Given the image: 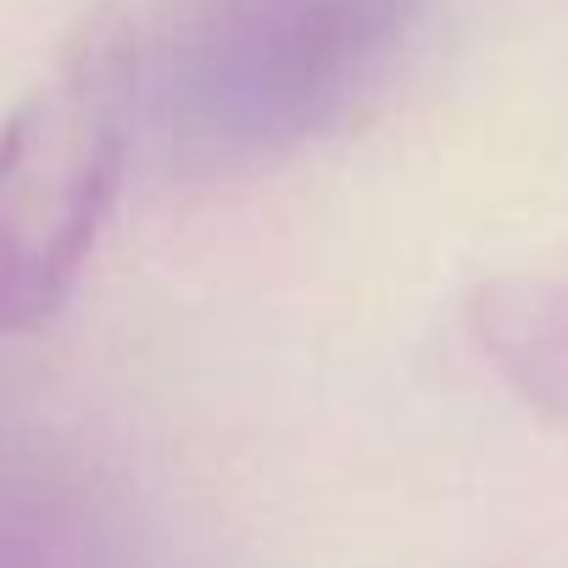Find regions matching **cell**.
<instances>
[{"instance_id": "obj_1", "label": "cell", "mask_w": 568, "mask_h": 568, "mask_svg": "<svg viewBox=\"0 0 568 568\" xmlns=\"http://www.w3.org/2000/svg\"><path fill=\"white\" fill-rule=\"evenodd\" d=\"M424 0H173L145 57L173 151L262 162L335 129L402 57Z\"/></svg>"}, {"instance_id": "obj_2", "label": "cell", "mask_w": 568, "mask_h": 568, "mask_svg": "<svg viewBox=\"0 0 568 568\" xmlns=\"http://www.w3.org/2000/svg\"><path fill=\"white\" fill-rule=\"evenodd\" d=\"M140 112L129 23H95L0 123V341L62 313L106 229Z\"/></svg>"}, {"instance_id": "obj_3", "label": "cell", "mask_w": 568, "mask_h": 568, "mask_svg": "<svg viewBox=\"0 0 568 568\" xmlns=\"http://www.w3.org/2000/svg\"><path fill=\"white\" fill-rule=\"evenodd\" d=\"M468 324L501 379L568 424V291L546 278H490L468 302Z\"/></svg>"}]
</instances>
